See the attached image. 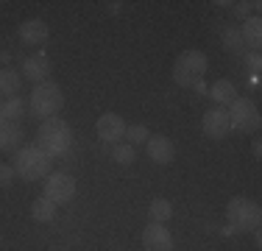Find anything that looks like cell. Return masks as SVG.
Returning a JSON list of instances; mask_svg holds the SVG:
<instances>
[{
	"label": "cell",
	"mask_w": 262,
	"mask_h": 251,
	"mask_svg": "<svg viewBox=\"0 0 262 251\" xmlns=\"http://www.w3.org/2000/svg\"><path fill=\"white\" fill-rule=\"evenodd\" d=\"M11 168L23 181H45L53 173V159L39 145H20L11 154Z\"/></svg>",
	"instance_id": "obj_1"
},
{
	"label": "cell",
	"mask_w": 262,
	"mask_h": 251,
	"mask_svg": "<svg viewBox=\"0 0 262 251\" xmlns=\"http://www.w3.org/2000/svg\"><path fill=\"white\" fill-rule=\"evenodd\" d=\"M36 145L45 151L51 159L67 154L73 145V129L67 126V120H61V117H48V120H42L39 129H36Z\"/></svg>",
	"instance_id": "obj_2"
},
{
	"label": "cell",
	"mask_w": 262,
	"mask_h": 251,
	"mask_svg": "<svg viewBox=\"0 0 262 251\" xmlns=\"http://www.w3.org/2000/svg\"><path fill=\"white\" fill-rule=\"evenodd\" d=\"M226 221L237 232H257L259 223H262V210L254 198L234 196V198H229V204H226Z\"/></svg>",
	"instance_id": "obj_3"
},
{
	"label": "cell",
	"mask_w": 262,
	"mask_h": 251,
	"mask_svg": "<svg viewBox=\"0 0 262 251\" xmlns=\"http://www.w3.org/2000/svg\"><path fill=\"white\" fill-rule=\"evenodd\" d=\"M209 61L201 50H184L176 61H173V81L179 87H195L198 81H204V73H207Z\"/></svg>",
	"instance_id": "obj_4"
},
{
	"label": "cell",
	"mask_w": 262,
	"mask_h": 251,
	"mask_svg": "<svg viewBox=\"0 0 262 251\" xmlns=\"http://www.w3.org/2000/svg\"><path fill=\"white\" fill-rule=\"evenodd\" d=\"M31 112H34L36 117H42V120H48V117H56V112L64 106V95H61V87L56 84V81H42V84H36L34 90H31Z\"/></svg>",
	"instance_id": "obj_5"
},
{
	"label": "cell",
	"mask_w": 262,
	"mask_h": 251,
	"mask_svg": "<svg viewBox=\"0 0 262 251\" xmlns=\"http://www.w3.org/2000/svg\"><path fill=\"white\" fill-rule=\"evenodd\" d=\"M226 112H229V123H232V131L254 134V131L259 129V109H257V103H254V100L237 98Z\"/></svg>",
	"instance_id": "obj_6"
},
{
	"label": "cell",
	"mask_w": 262,
	"mask_h": 251,
	"mask_svg": "<svg viewBox=\"0 0 262 251\" xmlns=\"http://www.w3.org/2000/svg\"><path fill=\"white\" fill-rule=\"evenodd\" d=\"M45 198H51L56 206L59 204H67V201L76 198V179L64 171H53L51 176L45 179Z\"/></svg>",
	"instance_id": "obj_7"
},
{
	"label": "cell",
	"mask_w": 262,
	"mask_h": 251,
	"mask_svg": "<svg viewBox=\"0 0 262 251\" xmlns=\"http://www.w3.org/2000/svg\"><path fill=\"white\" fill-rule=\"evenodd\" d=\"M201 131L209 137V140H226L229 131H232L229 112L221 109V106H212V109H207V112H204V117H201Z\"/></svg>",
	"instance_id": "obj_8"
},
{
	"label": "cell",
	"mask_w": 262,
	"mask_h": 251,
	"mask_svg": "<svg viewBox=\"0 0 262 251\" xmlns=\"http://www.w3.org/2000/svg\"><path fill=\"white\" fill-rule=\"evenodd\" d=\"M95 129H98V137H101L106 145H117V142H123V137H126V120H123L117 112L101 115Z\"/></svg>",
	"instance_id": "obj_9"
},
{
	"label": "cell",
	"mask_w": 262,
	"mask_h": 251,
	"mask_svg": "<svg viewBox=\"0 0 262 251\" xmlns=\"http://www.w3.org/2000/svg\"><path fill=\"white\" fill-rule=\"evenodd\" d=\"M145 151H148V159L157 162V165H170L176 159V145L165 134H151V140L145 142Z\"/></svg>",
	"instance_id": "obj_10"
},
{
	"label": "cell",
	"mask_w": 262,
	"mask_h": 251,
	"mask_svg": "<svg viewBox=\"0 0 262 251\" xmlns=\"http://www.w3.org/2000/svg\"><path fill=\"white\" fill-rule=\"evenodd\" d=\"M142 248L145 251H173V235L165 223H148L142 232Z\"/></svg>",
	"instance_id": "obj_11"
},
{
	"label": "cell",
	"mask_w": 262,
	"mask_h": 251,
	"mask_svg": "<svg viewBox=\"0 0 262 251\" xmlns=\"http://www.w3.org/2000/svg\"><path fill=\"white\" fill-rule=\"evenodd\" d=\"M48 36H51V28H48L45 20H36L34 17V20H26L20 25V39H23V45H28V48L45 45Z\"/></svg>",
	"instance_id": "obj_12"
},
{
	"label": "cell",
	"mask_w": 262,
	"mask_h": 251,
	"mask_svg": "<svg viewBox=\"0 0 262 251\" xmlns=\"http://www.w3.org/2000/svg\"><path fill=\"white\" fill-rule=\"evenodd\" d=\"M48 75H51V59L45 53H34L23 61V78L42 84V81H48Z\"/></svg>",
	"instance_id": "obj_13"
},
{
	"label": "cell",
	"mask_w": 262,
	"mask_h": 251,
	"mask_svg": "<svg viewBox=\"0 0 262 251\" xmlns=\"http://www.w3.org/2000/svg\"><path fill=\"white\" fill-rule=\"evenodd\" d=\"M23 145V126L20 120H0V151H11Z\"/></svg>",
	"instance_id": "obj_14"
},
{
	"label": "cell",
	"mask_w": 262,
	"mask_h": 251,
	"mask_svg": "<svg viewBox=\"0 0 262 251\" xmlns=\"http://www.w3.org/2000/svg\"><path fill=\"white\" fill-rule=\"evenodd\" d=\"M209 98L215 100L221 109H229V106L237 100V87H234V81H229V78H217L215 84L209 87Z\"/></svg>",
	"instance_id": "obj_15"
},
{
	"label": "cell",
	"mask_w": 262,
	"mask_h": 251,
	"mask_svg": "<svg viewBox=\"0 0 262 251\" xmlns=\"http://www.w3.org/2000/svg\"><path fill=\"white\" fill-rule=\"evenodd\" d=\"M240 36H243V45L251 50V53H259V45H262V20L257 14L248 17V20L240 25Z\"/></svg>",
	"instance_id": "obj_16"
},
{
	"label": "cell",
	"mask_w": 262,
	"mask_h": 251,
	"mask_svg": "<svg viewBox=\"0 0 262 251\" xmlns=\"http://www.w3.org/2000/svg\"><path fill=\"white\" fill-rule=\"evenodd\" d=\"M20 87H23V75L17 73L14 67H3V70H0V95L17 98Z\"/></svg>",
	"instance_id": "obj_17"
},
{
	"label": "cell",
	"mask_w": 262,
	"mask_h": 251,
	"mask_svg": "<svg viewBox=\"0 0 262 251\" xmlns=\"http://www.w3.org/2000/svg\"><path fill=\"white\" fill-rule=\"evenodd\" d=\"M31 218H34L36 223H51L53 218H56V204L51 198H45V196H39L31 204Z\"/></svg>",
	"instance_id": "obj_18"
},
{
	"label": "cell",
	"mask_w": 262,
	"mask_h": 251,
	"mask_svg": "<svg viewBox=\"0 0 262 251\" xmlns=\"http://www.w3.org/2000/svg\"><path fill=\"white\" fill-rule=\"evenodd\" d=\"M148 218H151V223H167L173 218V206L167 198H154L151 204H148Z\"/></svg>",
	"instance_id": "obj_19"
},
{
	"label": "cell",
	"mask_w": 262,
	"mask_h": 251,
	"mask_svg": "<svg viewBox=\"0 0 262 251\" xmlns=\"http://www.w3.org/2000/svg\"><path fill=\"white\" fill-rule=\"evenodd\" d=\"M221 39H223V45H226V50H232V53H246V45H243L240 28H234V25H223Z\"/></svg>",
	"instance_id": "obj_20"
},
{
	"label": "cell",
	"mask_w": 262,
	"mask_h": 251,
	"mask_svg": "<svg viewBox=\"0 0 262 251\" xmlns=\"http://www.w3.org/2000/svg\"><path fill=\"white\" fill-rule=\"evenodd\" d=\"M123 140L128 142V145H145L148 140H151V131H148V126H142V123H134V126H126V137Z\"/></svg>",
	"instance_id": "obj_21"
},
{
	"label": "cell",
	"mask_w": 262,
	"mask_h": 251,
	"mask_svg": "<svg viewBox=\"0 0 262 251\" xmlns=\"http://www.w3.org/2000/svg\"><path fill=\"white\" fill-rule=\"evenodd\" d=\"M26 112V103L20 98H6V103H0V120H17Z\"/></svg>",
	"instance_id": "obj_22"
},
{
	"label": "cell",
	"mask_w": 262,
	"mask_h": 251,
	"mask_svg": "<svg viewBox=\"0 0 262 251\" xmlns=\"http://www.w3.org/2000/svg\"><path fill=\"white\" fill-rule=\"evenodd\" d=\"M137 156V148L128 145V142H117V145H112V159L117 162V165H131Z\"/></svg>",
	"instance_id": "obj_23"
},
{
	"label": "cell",
	"mask_w": 262,
	"mask_h": 251,
	"mask_svg": "<svg viewBox=\"0 0 262 251\" xmlns=\"http://www.w3.org/2000/svg\"><path fill=\"white\" fill-rule=\"evenodd\" d=\"M259 6H262L259 0H248V3H246V0H240V3H232V14L240 23H246L248 17H254V11H259Z\"/></svg>",
	"instance_id": "obj_24"
},
{
	"label": "cell",
	"mask_w": 262,
	"mask_h": 251,
	"mask_svg": "<svg viewBox=\"0 0 262 251\" xmlns=\"http://www.w3.org/2000/svg\"><path fill=\"white\" fill-rule=\"evenodd\" d=\"M14 168L11 165H0V187H11L14 184Z\"/></svg>",
	"instance_id": "obj_25"
},
{
	"label": "cell",
	"mask_w": 262,
	"mask_h": 251,
	"mask_svg": "<svg viewBox=\"0 0 262 251\" xmlns=\"http://www.w3.org/2000/svg\"><path fill=\"white\" fill-rule=\"evenodd\" d=\"M246 65H248V70H251V75L257 78V73H259V65H262V61H259V53H251V56L246 59Z\"/></svg>",
	"instance_id": "obj_26"
},
{
	"label": "cell",
	"mask_w": 262,
	"mask_h": 251,
	"mask_svg": "<svg viewBox=\"0 0 262 251\" xmlns=\"http://www.w3.org/2000/svg\"><path fill=\"white\" fill-rule=\"evenodd\" d=\"M251 154L257 156V159L262 156V142H259V140H254V145H251Z\"/></svg>",
	"instance_id": "obj_27"
},
{
	"label": "cell",
	"mask_w": 262,
	"mask_h": 251,
	"mask_svg": "<svg viewBox=\"0 0 262 251\" xmlns=\"http://www.w3.org/2000/svg\"><path fill=\"white\" fill-rule=\"evenodd\" d=\"M192 90H195V92H198V95H204V92H207V84H204V81H198V84H195V87H192Z\"/></svg>",
	"instance_id": "obj_28"
},
{
	"label": "cell",
	"mask_w": 262,
	"mask_h": 251,
	"mask_svg": "<svg viewBox=\"0 0 262 251\" xmlns=\"http://www.w3.org/2000/svg\"><path fill=\"white\" fill-rule=\"evenodd\" d=\"M120 6L123 3H109V11H112V14H117V11H120Z\"/></svg>",
	"instance_id": "obj_29"
},
{
	"label": "cell",
	"mask_w": 262,
	"mask_h": 251,
	"mask_svg": "<svg viewBox=\"0 0 262 251\" xmlns=\"http://www.w3.org/2000/svg\"><path fill=\"white\" fill-rule=\"evenodd\" d=\"M0 243H3V232H0Z\"/></svg>",
	"instance_id": "obj_30"
}]
</instances>
